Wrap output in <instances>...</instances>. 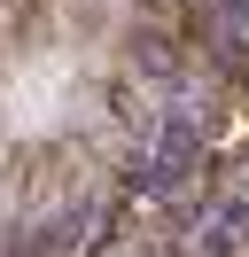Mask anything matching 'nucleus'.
Wrapping results in <instances>:
<instances>
[{
	"mask_svg": "<svg viewBox=\"0 0 249 257\" xmlns=\"http://www.w3.org/2000/svg\"><path fill=\"white\" fill-rule=\"evenodd\" d=\"M195 156H202L195 117H187V109H171V117H164V133H156V156H148V187H156V195H171L187 172H195Z\"/></svg>",
	"mask_w": 249,
	"mask_h": 257,
	"instance_id": "obj_1",
	"label": "nucleus"
},
{
	"mask_svg": "<svg viewBox=\"0 0 249 257\" xmlns=\"http://www.w3.org/2000/svg\"><path fill=\"white\" fill-rule=\"evenodd\" d=\"M86 226H93V203H70L62 218H47V226H39V241H31V249H39V257H70Z\"/></svg>",
	"mask_w": 249,
	"mask_h": 257,
	"instance_id": "obj_2",
	"label": "nucleus"
},
{
	"mask_svg": "<svg viewBox=\"0 0 249 257\" xmlns=\"http://www.w3.org/2000/svg\"><path fill=\"white\" fill-rule=\"evenodd\" d=\"M133 63L148 70V78H179V55H171V39H133Z\"/></svg>",
	"mask_w": 249,
	"mask_h": 257,
	"instance_id": "obj_3",
	"label": "nucleus"
},
{
	"mask_svg": "<svg viewBox=\"0 0 249 257\" xmlns=\"http://www.w3.org/2000/svg\"><path fill=\"white\" fill-rule=\"evenodd\" d=\"M233 241H249V203H226V210H218V226H210V249H218V257H226Z\"/></svg>",
	"mask_w": 249,
	"mask_h": 257,
	"instance_id": "obj_4",
	"label": "nucleus"
},
{
	"mask_svg": "<svg viewBox=\"0 0 249 257\" xmlns=\"http://www.w3.org/2000/svg\"><path fill=\"white\" fill-rule=\"evenodd\" d=\"M218 24H226V39L249 32V0H218Z\"/></svg>",
	"mask_w": 249,
	"mask_h": 257,
	"instance_id": "obj_5",
	"label": "nucleus"
},
{
	"mask_svg": "<svg viewBox=\"0 0 249 257\" xmlns=\"http://www.w3.org/2000/svg\"><path fill=\"white\" fill-rule=\"evenodd\" d=\"M0 257H16V241H8V234H0Z\"/></svg>",
	"mask_w": 249,
	"mask_h": 257,
	"instance_id": "obj_6",
	"label": "nucleus"
}]
</instances>
